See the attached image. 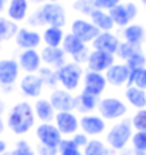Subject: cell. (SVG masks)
<instances>
[{"label":"cell","mask_w":146,"mask_h":155,"mask_svg":"<svg viewBox=\"0 0 146 155\" xmlns=\"http://www.w3.org/2000/svg\"><path fill=\"white\" fill-rule=\"evenodd\" d=\"M99 105V100H97V96H93V94H88L85 91L76 97V110L80 111V113H90L93 111L94 108H97Z\"/></svg>","instance_id":"23"},{"label":"cell","mask_w":146,"mask_h":155,"mask_svg":"<svg viewBox=\"0 0 146 155\" xmlns=\"http://www.w3.org/2000/svg\"><path fill=\"white\" fill-rule=\"evenodd\" d=\"M82 75H83V69L82 64L71 61L65 63L61 68L57 69V77H58V83L63 86V89L66 91H74L79 88Z\"/></svg>","instance_id":"2"},{"label":"cell","mask_w":146,"mask_h":155,"mask_svg":"<svg viewBox=\"0 0 146 155\" xmlns=\"http://www.w3.org/2000/svg\"><path fill=\"white\" fill-rule=\"evenodd\" d=\"M5 111H6V104H5V100H3V99H0V117L3 116Z\"/></svg>","instance_id":"46"},{"label":"cell","mask_w":146,"mask_h":155,"mask_svg":"<svg viewBox=\"0 0 146 155\" xmlns=\"http://www.w3.org/2000/svg\"><path fill=\"white\" fill-rule=\"evenodd\" d=\"M35 110L27 100L14 104L6 114V127L14 135H27L35 127Z\"/></svg>","instance_id":"1"},{"label":"cell","mask_w":146,"mask_h":155,"mask_svg":"<svg viewBox=\"0 0 146 155\" xmlns=\"http://www.w3.org/2000/svg\"><path fill=\"white\" fill-rule=\"evenodd\" d=\"M39 53H41L42 63L52 69H58L66 63V53L61 47H49V45H46Z\"/></svg>","instance_id":"16"},{"label":"cell","mask_w":146,"mask_h":155,"mask_svg":"<svg viewBox=\"0 0 146 155\" xmlns=\"http://www.w3.org/2000/svg\"><path fill=\"white\" fill-rule=\"evenodd\" d=\"M94 2V6L97 10H112L113 6H116L121 0H93Z\"/></svg>","instance_id":"41"},{"label":"cell","mask_w":146,"mask_h":155,"mask_svg":"<svg viewBox=\"0 0 146 155\" xmlns=\"http://www.w3.org/2000/svg\"><path fill=\"white\" fill-rule=\"evenodd\" d=\"M132 144L135 150L146 152V132H135L132 135Z\"/></svg>","instance_id":"40"},{"label":"cell","mask_w":146,"mask_h":155,"mask_svg":"<svg viewBox=\"0 0 146 155\" xmlns=\"http://www.w3.org/2000/svg\"><path fill=\"white\" fill-rule=\"evenodd\" d=\"M38 75L42 80L44 86L55 89L58 85V77H57V69H52L49 66H41V69L38 71Z\"/></svg>","instance_id":"30"},{"label":"cell","mask_w":146,"mask_h":155,"mask_svg":"<svg viewBox=\"0 0 146 155\" xmlns=\"http://www.w3.org/2000/svg\"><path fill=\"white\" fill-rule=\"evenodd\" d=\"M13 155H36V152L33 150L29 141L17 140L14 144V149H13Z\"/></svg>","instance_id":"36"},{"label":"cell","mask_w":146,"mask_h":155,"mask_svg":"<svg viewBox=\"0 0 146 155\" xmlns=\"http://www.w3.org/2000/svg\"><path fill=\"white\" fill-rule=\"evenodd\" d=\"M27 24H29L30 27H35V28L46 25V21H44L42 13H41V8L39 10H35L30 16H27Z\"/></svg>","instance_id":"39"},{"label":"cell","mask_w":146,"mask_h":155,"mask_svg":"<svg viewBox=\"0 0 146 155\" xmlns=\"http://www.w3.org/2000/svg\"><path fill=\"white\" fill-rule=\"evenodd\" d=\"M129 74H131V69L126 64H113L105 71V80L107 83H110L113 86H123V85H127Z\"/></svg>","instance_id":"17"},{"label":"cell","mask_w":146,"mask_h":155,"mask_svg":"<svg viewBox=\"0 0 146 155\" xmlns=\"http://www.w3.org/2000/svg\"><path fill=\"white\" fill-rule=\"evenodd\" d=\"M132 138V121L126 119L120 124L113 125L110 132L107 133V143L110 144L112 149L121 150L126 147V144Z\"/></svg>","instance_id":"3"},{"label":"cell","mask_w":146,"mask_h":155,"mask_svg":"<svg viewBox=\"0 0 146 155\" xmlns=\"http://www.w3.org/2000/svg\"><path fill=\"white\" fill-rule=\"evenodd\" d=\"M108 14H110V17L113 19L115 25H118V27H127V24L131 22V17L127 14L126 5L118 3L116 6L112 8V10H108Z\"/></svg>","instance_id":"29"},{"label":"cell","mask_w":146,"mask_h":155,"mask_svg":"<svg viewBox=\"0 0 146 155\" xmlns=\"http://www.w3.org/2000/svg\"><path fill=\"white\" fill-rule=\"evenodd\" d=\"M0 52H2V42H0Z\"/></svg>","instance_id":"52"},{"label":"cell","mask_w":146,"mask_h":155,"mask_svg":"<svg viewBox=\"0 0 146 155\" xmlns=\"http://www.w3.org/2000/svg\"><path fill=\"white\" fill-rule=\"evenodd\" d=\"M41 36L46 45H49V47H61L65 33H63V28H60V27H46L44 33Z\"/></svg>","instance_id":"24"},{"label":"cell","mask_w":146,"mask_h":155,"mask_svg":"<svg viewBox=\"0 0 146 155\" xmlns=\"http://www.w3.org/2000/svg\"><path fill=\"white\" fill-rule=\"evenodd\" d=\"M140 50V45H134V44H131V42H120V47H118V50H116V55L120 57V58H123V60H129L134 53H137Z\"/></svg>","instance_id":"34"},{"label":"cell","mask_w":146,"mask_h":155,"mask_svg":"<svg viewBox=\"0 0 146 155\" xmlns=\"http://www.w3.org/2000/svg\"><path fill=\"white\" fill-rule=\"evenodd\" d=\"M97 110L101 113V117H104V119H118V117L126 114L127 107L120 99L107 97V99H102L101 102H99Z\"/></svg>","instance_id":"7"},{"label":"cell","mask_w":146,"mask_h":155,"mask_svg":"<svg viewBox=\"0 0 146 155\" xmlns=\"http://www.w3.org/2000/svg\"><path fill=\"white\" fill-rule=\"evenodd\" d=\"M53 121H55V125L61 135H74L80 127L77 116L72 111H58Z\"/></svg>","instance_id":"14"},{"label":"cell","mask_w":146,"mask_h":155,"mask_svg":"<svg viewBox=\"0 0 146 155\" xmlns=\"http://www.w3.org/2000/svg\"><path fill=\"white\" fill-rule=\"evenodd\" d=\"M58 155H83L80 152V149L77 147V146L74 144V141L71 140H66V138H63L58 144Z\"/></svg>","instance_id":"33"},{"label":"cell","mask_w":146,"mask_h":155,"mask_svg":"<svg viewBox=\"0 0 146 155\" xmlns=\"http://www.w3.org/2000/svg\"><path fill=\"white\" fill-rule=\"evenodd\" d=\"M8 2H10V0H0V13H2L5 8L8 6Z\"/></svg>","instance_id":"48"},{"label":"cell","mask_w":146,"mask_h":155,"mask_svg":"<svg viewBox=\"0 0 146 155\" xmlns=\"http://www.w3.org/2000/svg\"><path fill=\"white\" fill-rule=\"evenodd\" d=\"M126 66L129 68L131 71H135V69H143L146 66V57L141 53V50H138L137 53H134V55L126 60Z\"/></svg>","instance_id":"35"},{"label":"cell","mask_w":146,"mask_h":155,"mask_svg":"<svg viewBox=\"0 0 146 155\" xmlns=\"http://www.w3.org/2000/svg\"><path fill=\"white\" fill-rule=\"evenodd\" d=\"M141 3H144V5H146V0H141Z\"/></svg>","instance_id":"51"},{"label":"cell","mask_w":146,"mask_h":155,"mask_svg":"<svg viewBox=\"0 0 146 155\" xmlns=\"http://www.w3.org/2000/svg\"><path fill=\"white\" fill-rule=\"evenodd\" d=\"M90 17H91V22H93L101 31H110L113 28V25H115L110 14H108L107 11H104V10H97L96 8V10L90 14Z\"/></svg>","instance_id":"25"},{"label":"cell","mask_w":146,"mask_h":155,"mask_svg":"<svg viewBox=\"0 0 146 155\" xmlns=\"http://www.w3.org/2000/svg\"><path fill=\"white\" fill-rule=\"evenodd\" d=\"M35 116L38 117L41 122H52L55 119V108L52 107L49 99H36V102L33 105Z\"/></svg>","instance_id":"21"},{"label":"cell","mask_w":146,"mask_h":155,"mask_svg":"<svg viewBox=\"0 0 146 155\" xmlns=\"http://www.w3.org/2000/svg\"><path fill=\"white\" fill-rule=\"evenodd\" d=\"M124 38L127 42H131L134 45H140L144 39V28L141 25H137V24L127 25L124 28Z\"/></svg>","instance_id":"28"},{"label":"cell","mask_w":146,"mask_h":155,"mask_svg":"<svg viewBox=\"0 0 146 155\" xmlns=\"http://www.w3.org/2000/svg\"><path fill=\"white\" fill-rule=\"evenodd\" d=\"M61 49L65 50L66 55L76 57V55H79L80 52H83V50L87 49V44H85L83 41H80L76 35L68 33V35H65V38H63Z\"/></svg>","instance_id":"22"},{"label":"cell","mask_w":146,"mask_h":155,"mask_svg":"<svg viewBox=\"0 0 146 155\" xmlns=\"http://www.w3.org/2000/svg\"><path fill=\"white\" fill-rule=\"evenodd\" d=\"M6 150H8V143L0 138V155H2L3 152H6Z\"/></svg>","instance_id":"45"},{"label":"cell","mask_w":146,"mask_h":155,"mask_svg":"<svg viewBox=\"0 0 146 155\" xmlns=\"http://www.w3.org/2000/svg\"><path fill=\"white\" fill-rule=\"evenodd\" d=\"M110 152L107 150L105 144L99 140H91L83 147V155H108Z\"/></svg>","instance_id":"32"},{"label":"cell","mask_w":146,"mask_h":155,"mask_svg":"<svg viewBox=\"0 0 146 155\" xmlns=\"http://www.w3.org/2000/svg\"><path fill=\"white\" fill-rule=\"evenodd\" d=\"M144 39H146V30H144Z\"/></svg>","instance_id":"53"},{"label":"cell","mask_w":146,"mask_h":155,"mask_svg":"<svg viewBox=\"0 0 146 155\" xmlns=\"http://www.w3.org/2000/svg\"><path fill=\"white\" fill-rule=\"evenodd\" d=\"M42 36L35 31L32 28H25V27H19L16 36H14V42L19 49L27 50V49H38L41 45Z\"/></svg>","instance_id":"10"},{"label":"cell","mask_w":146,"mask_h":155,"mask_svg":"<svg viewBox=\"0 0 146 155\" xmlns=\"http://www.w3.org/2000/svg\"><path fill=\"white\" fill-rule=\"evenodd\" d=\"M80 122V129L83 130L85 135H101L105 130V122L104 117L101 116H94V114H85L82 116Z\"/></svg>","instance_id":"19"},{"label":"cell","mask_w":146,"mask_h":155,"mask_svg":"<svg viewBox=\"0 0 146 155\" xmlns=\"http://www.w3.org/2000/svg\"><path fill=\"white\" fill-rule=\"evenodd\" d=\"M17 63H19L21 71H24L25 74H36L42 64L41 53L36 49H27L21 50L19 57H17Z\"/></svg>","instance_id":"8"},{"label":"cell","mask_w":146,"mask_h":155,"mask_svg":"<svg viewBox=\"0 0 146 155\" xmlns=\"http://www.w3.org/2000/svg\"><path fill=\"white\" fill-rule=\"evenodd\" d=\"M118 47H120V41L115 35H112L110 31H101L97 35V38L93 41V49L94 50H102V52H108V53H116Z\"/></svg>","instance_id":"18"},{"label":"cell","mask_w":146,"mask_h":155,"mask_svg":"<svg viewBox=\"0 0 146 155\" xmlns=\"http://www.w3.org/2000/svg\"><path fill=\"white\" fill-rule=\"evenodd\" d=\"M126 99L132 107L138 108V110L146 108V93H144V89H141L138 86H127Z\"/></svg>","instance_id":"26"},{"label":"cell","mask_w":146,"mask_h":155,"mask_svg":"<svg viewBox=\"0 0 146 155\" xmlns=\"http://www.w3.org/2000/svg\"><path fill=\"white\" fill-rule=\"evenodd\" d=\"M107 86L105 75H102L101 72H93L88 71L83 75V91L93 96H101L104 93V89Z\"/></svg>","instance_id":"15"},{"label":"cell","mask_w":146,"mask_h":155,"mask_svg":"<svg viewBox=\"0 0 146 155\" xmlns=\"http://www.w3.org/2000/svg\"><path fill=\"white\" fill-rule=\"evenodd\" d=\"M55 111H72L76 110V97L66 89H53L49 97Z\"/></svg>","instance_id":"13"},{"label":"cell","mask_w":146,"mask_h":155,"mask_svg":"<svg viewBox=\"0 0 146 155\" xmlns=\"http://www.w3.org/2000/svg\"><path fill=\"white\" fill-rule=\"evenodd\" d=\"M17 30H19L17 22L11 21L10 17L0 16V42H6V41L13 39Z\"/></svg>","instance_id":"27"},{"label":"cell","mask_w":146,"mask_h":155,"mask_svg":"<svg viewBox=\"0 0 146 155\" xmlns=\"http://www.w3.org/2000/svg\"><path fill=\"white\" fill-rule=\"evenodd\" d=\"M29 0H10L6 6V14L14 22H22L29 16Z\"/></svg>","instance_id":"20"},{"label":"cell","mask_w":146,"mask_h":155,"mask_svg":"<svg viewBox=\"0 0 146 155\" xmlns=\"http://www.w3.org/2000/svg\"><path fill=\"white\" fill-rule=\"evenodd\" d=\"M41 13L47 27H60L63 28L66 24V13L58 2H47L41 6Z\"/></svg>","instance_id":"6"},{"label":"cell","mask_w":146,"mask_h":155,"mask_svg":"<svg viewBox=\"0 0 146 155\" xmlns=\"http://www.w3.org/2000/svg\"><path fill=\"white\" fill-rule=\"evenodd\" d=\"M44 83L38 74H25L19 81V89L25 97L38 99L42 94Z\"/></svg>","instance_id":"11"},{"label":"cell","mask_w":146,"mask_h":155,"mask_svg":"<svg viewBox=\"0 0 146 155\" xmlns=\"http://www.w3.org/2000/svg\"><path fill=\"white\" fill-rule=\"evenodd\" d=\"M87 64H88V71L105 72L110 66L115 64V57H113V53H108V52L93 50V52H90Z\"/></svg>","instance_id":"12"},{"label":"cell","mask_w":146,"mask_h":155,"mask_svg":"<svg viewBox=\"0 0 146 155\" xmlns=\"http://www.w3.org/2000/svg\"><path fill=\"white\" fill-rule=\"evenodd\" d=\"M19 63L14 58H2L0 60V88L3 91H11L14 83L19 80Z\"/></svg>","instance_id":"4"},{"label":"cell","mask_w":146,"mask_h":155,"mask_svg":"<svg viewBox=\"0 0 146 155\" xmlns=\"http://www.w3.org/2000/svg\"><path fill=\"white\" fill-rule=\"evenodd\" d=\"M2 155H13V150H6V152H3Z\"/></svg>","instance_id":"50"},{"label":"cell","mask_w":146,"mask_h":155,"mask_svg":"<svg viewBox=\"0 0 146 155\" xmlns=\"http://www.w3.org/2000/svg\"><path fill=\"white\" fill-rule=\"evenodd\" d=\"M126 10H127V14H129V17H131V21L132 19H135L137 17V14H138V10H137V5L135 3H126Z\"/></svg>","instance_id":"44"},{"label":"cell","mask_w":146,"mask_h":155,"mask_svg":"<svg viewBox=\"0 0 146 155\" xmlns=\"http://www.w3.org/2000/svg\"><path fill=\"white\" fill-rule=\"evenodd\" d=\"M72 6H74L76 11H79V13H82V14H85V16H90L91 13L96 10L93 0H76Z\"/></svg>","instance_id":"37"},{"label":"cell","mask_w":146,"mask_h":155,"mask_svg":"<svg viewBox=\"0 0 146 155\" xmlns=\"http://www.w3.org/2000/svg\"><path fill=\"white\" fill-rule=\"evenodd\" d=\"M132 125L137 132H146V108H141L134 114Z\"/></svg>","instance_id":"38"},{"label":"cell","mask_w":146,"mask_h":155,"mask_svg":"<svg viewBox=\"0 0 146 155\" xmlns=\"http://www.w3.org/2000/svg\"><path fill=\"white\" fill-rule=\"evenodd\" d=\"M29 2H32V3H36V5H39V3H47V2H57V0H29Z\"/></svg>","instance_id":"47"},{"label":"cell","mask_w":146,"mask_h":155,"mask_svg":"<svg viewBox=\"0 0 146 155\" xmlns=\"http://www.w3.org/2000/svg\"><path fill=\"white\" fill-rule=\"evenodd\" d=\"M36 155H58V147H49L44 144H38L36 146Z\"/></svg>","instance_id":"42"},{"label":"cell","mask_w":146,"mask_h":155,"mask_svg":"<svg viewBox=\"0 0 146 155\" xmlns=\"http://www.w3.org/2000/svg\"><path fill=\"white\" fill-rule=\"evenodd\" d=\"M5 129H6V122L2 119V117H0V135L5 132Z\"/></svg>","instance_id":"49"},{"label":"cell","mask_w":146,"mask_h":155,"mask_svg":"<svg viewBox=\"0 0 146 155\" xmlns=\"http://www.w3.org/2000/svg\"><path fill=\"white\" fill-rule=\"evenodd\" d=\"M71 33L76 35L80 41H83L87 44V42H93L97 38V35L101 33V30L93 22H88L83 19H76L71 25Z\"/></svg>","instance_id":"9"},{"label":"cell","mask_w":146,"mask_h":155,"mask_svg":"<svg viewBox=\"0 0 146 155\" xmlns=\"http://www.w3.org/2000/svg\"><path fill=\"white\" fill-rule=\"evenodd\" d=\"M127 86H138L141 89H146V68L131 71Z\"/></svg>","instance_id":"31"},{"label":"cell","mask_w":146,"mask_h":155,"mask_svg":"<svg viewBox=\"0 0 146 155\" xmlns=\"http://www.w3.org/2000/svg\"><path fill=\"white\" fill-rule=\"evenodd\" d=\"M72 141H74V144L80 149V147H85L90 140H88V135H85V133H74V136H72Z\"/></svg>","instance_id":"43"},{"label":"cell","mask_w":146,"mask_h":155,"mask_svg":"<svg viewBox=\"0 0 146 155\" xmlns=\"http://www.w3.org/2000/svg\"><path fill=\"white\" fill-rule=\"evenodd\" d=\"M35 136L39 141V144L49 146V147H58L60 141L63 140V135L52 122H41L35 129Z\"/></svg>","instance_id":"5"}]
</instances>
